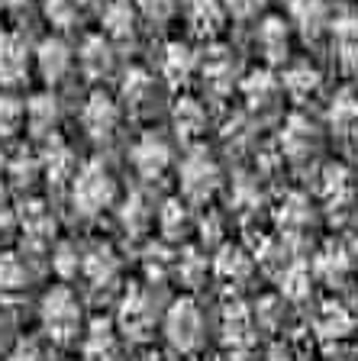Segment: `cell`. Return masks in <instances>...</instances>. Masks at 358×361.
<instances>
[{
  "label": "cell",
  "instance_id": "cell-4",
  "mask_svg": "<svg viewBox=\"0 0 358 361\" xmlns=\"http://www.w3.org/2000/svg\"><path fill=\"white\" fill-rule=\"evenodd\" d=\"M223 184V171H220L217 158L210 155L203 145H191L178 165V188L187 203H207Z\"/></svg>",
  "mask_w": 358,
  "mask_h": 361
},
{
  "label": "cell",
  "instance_id": "cell-3",
  "mask_svg": "<svg viewBox=\"0 0 358 361\" xmlns=\"http://www.w3.org/2000/svg\"><path fill=\"white\" fill-rule=\"evenodd\" d=\"M162 329L168 345L181 355H191L203 345L207 338V319H203V310L194 297H178L172 300V307L165 310V319H162Z\"/></svg>",
  "mask_w": 358,
  "mask_h": 361
},
{
  "label": "cell",
  "instance_id": "cell-23",
  "mask_svg": "<svg viewBox=\"0 0 358 361\" xmlns=\"http://www.w3.org/2000/svg\"><path fill=\"white\" fill-rule=\"evenodd\" d=\"M252 268H255L252 255H249L242 245H232V242H223L217 258H213V274H217L220 281H226V284H242V281H249Z\"/></svg>",
  "mask_w": 358,
  "mask_h": 361
},
{
  "label": "cell",
  "instance_id": "cell-44",
  "mask_svg": "<svg viewBox=\"0 0 358 361\" xmlns=\"http://www.w3.org/2000/svg\"><path fill=\"white\" fill-rule=\"evenodd\" d=\"M297 129H300V133H294V126H291V129H287V133H284V149L291 152V155H294V158H297V155H300V152H304V149H306V145H310V139H314V133H310V129H314V126H310V123H306V120H304V116H300Z\"/></svg>",
  "mask_w": 358,
  "mask_h": 361
},
{
  "label": "cell",
  "instance_id": "cell-27",
  "mask_svg": "<svg viewBox=\"0 0 358 361\" xmlns=\"http://www.w3.org/2000/svg\"><path fill=\"white\" fill-rule=\"evenodd\" d=\"M291 26H297L304 36H316L329 26V0H291Z\"/></svg>",
  "mask_w": 358,
  "mask_h": 361
},
{
  "label": "cell",
  "instance_id": "cell-50",
  "mask_svg": "<svg viewBox=\"0 0 358 361\" xmlns=\"http://www.w3.org/2000/svg\"><path fill=\"white\" fill-rule=\"evenodd\" d=\"M30 0H0V7H13V10H20V7H26Z\"/></svg>",
  "mask_w": 358,
  "mask_h": 361
},
{
  "label": "cell",
  "instance_id": "cell-2",
  "mask_svg": "<svg viewBox=\"0 0 358 361\" xmlns=\"http://www.w3.org/2000/svg\"><path fill=\"white\" fill-rule=\"evenodd\" d=\"M39 323H42L45 336L52 338V342H59V345L75 342V338L84 332L81 300H78L65 284L52 287V290L42 297V303H39Z\"/></svg>",
  "mask_w": 358,
  "mask_h": 361
},
{
  "label": "cell",
  "instance_id": "cell-40",
  "mask_svg": "<svg viewBox=\"0 0 358 361\" xmlns=\"http://www.w3.org/2000/svg\"><path fill=\"white\" fill-rule=\"evenodd\" d=\"M174 274L181 278V284H187V287H197V281L207 274V258L201 255V252H191L187 248L184 252V258H174Z\"/></svg>",
  "mask_w": 358,
  "mask_h": 361
},
{
  "label": "cell",
  "instance_id": "cell-20",
  "mask_svg": "<svg viewBox=\"0 0 358 361\" xmlns=\"http://www.w3.org/2000/svg\"><path fill=\"white\" fill-rule=\"evenodd\" d=\"M352 271V252L345 245L336 242H326V245L316 252L314 258V278L323 281L326 287H339Z\"/></svg>",
  "mask_w": 358,
  "mask_h": 361
},
{
  "label": "cell",
  "instance_id": "cell-48",
  "mask_svg": "<svg viewBox=\"0 0 358 361\" xmlns=\"http://www.w3.org/2000/svg\"><path fill=\"white\" fill-rule=\"evenodd\" d=\"M261 361H297V358H294V355L287 352L284 345H275V348H268V352H265V358H261Z\"/></svg>",
  "mask_w": 358,
  "mask_h": 361
},
{
  "label": "cell",
  "instance_id": "cell-19",
  "mask_svg": "<svg viewBox=\"0 0 358 361\" xmlns=\"http://www.w3.org/2000/svg\"><path fill=\"white\" fill-rule=\"evenodd\" d=\"M172 123H174V133H178L181 142L197 145L203 139V133H207V110L194 97H178L172 110Z\"/></svg>",
  "mask_w": 358,
  "mask_h": 361
},
{
  "label": "cell",
  "instance_id": "cell-33",
  "mask_svg": "<svg viewBox=\"0 0 358 361\" xmlns=\"http://www.w3.org/2000/svg\"><path fill=\"white\" fill-rule=\"evenodd\" d=\"M155 216L149 207V200L139 194V190H133V194L123 200V207H119V223H123V229L133 235H139L145 226H149V219Z\"/></svg>",
  "mask_w": 358,
  "mask_h": 361
},
{
  "label": "cell",
  "instance_id": "cell-55",
  "mask_svg": "<svg viewBox=\"0 0 358 361\" xmlns=\"http://www.w3.org/2000/svg\"><path fill=\"white\" fill-rule=\"evenodd\" d=\"M191 361H194V358H191Z\"/></svg>",
  "mask_w": 358,
  "mask_h": 361
},
{
  "label": "cell",
  "instance_id": "cell-14",
  "mask_svg": "<svg viewBox=\"0 0 358 361\" xmlns=\"http://www.w3.org/2000/svg\"><path fill=\"white\" fill-rule=\"evenodd\" d=\"M71 61H75L71 45H68L61 36H45L42 42L36 45V68L49 84L65 81L68 71H71Z\"/></svg>",
  "mask_w": 358,
  "mask_h": 361
},
{
  "label": "cell",
  "instance_id": "cell-32",
  "mask_svg": "<svg viewBox=\"0 0 358 361\" xmlns=\"http://www.w3.org/2000/svg\"><path fill=\"white\" fill-rule=\"evenodd\" d=\"M187 229H191V213H187V207L181 200H165L162 207H158V233L168 242H178Z\"/></svg>",
  "mask_w": 358,
  "mask_h": 361
},
{
  "label": "cell",
  "instance_id": "cell-49",
  "mask_svg": "<svg viewBox=\"0 0 358 361\" xmlns=\"http://www.w3.org/2000/svg\"><path fill=\"white\" fill-rule=\"evenodd\" d=\"M133 361H165V358L158 352H142V355H136Z\"/></svg>",
  "mask_w": 358,
  "mask_h": 361
},
{
  "label": "cell",
  "instance_id": "cell-34",
  "mask_svg": "<svg viewBox=\"0 0 358 361\" xmlns=\"http://www.w3.org/2000/svg\"><path fill=\"white\" fill-rule=\"evenodd\" d=\"M329 120H333V129H339V133H352V129L358 126V94L355 90H342L339 97H333Z\"/></svg>",
  "mask_w": 358,
  "mask_h": 361
},
{
  "label": "cell",
  "instance_id": "cell-51",
  "mask_svg": "<svg viewBox=\"0 0 358 361\" xmlns=\"http://www.w3.org/2000/svg\"><path fill=\"white\" fill-rule=\"evenodd\" d=\"M4 342H7V326H4V319H0V352H4Z\"/></svg>",
  "mask_w": 358,
  "mask_h": 361
},
{
  "label": "cell",
  "instance_id": "cell-52",
  "mask_svg": "<svg viewBox=\"0 0 358 361\" xmlns=\"http://www.w3.org/2000/svg\"><path fill=\"white\" fill-rule=\"evenodd\" d=\"M0 171H7V155H4V149H0Z\"/></svg>",
  "mask_w": 358,
  "mask_h": 361
},
{
  "label": "cell",
  "instance_id": "cell-6",
  "mask_svg": "<svg viewBox=\"0 0 358 361\" xmlns=\"http://www.w3.org/2000/svg\"><path fill=\"white\" fill-rule=\"evenodd\" d=\"M129 165L136 178L142 180H162L165 171L172 168V145L162 133H142L129 145Z\"/></svg>",
  "mask_w": 358,
  "mask_h": 361
},
{
  "label": "cell",
  "instance_id": "cell-47",
  "mask_svg": "<svg viewBox=\"0 0 358 361\" xmlns=\"http://www.w3.org/2000/svg\"><path fill=\"white\" fill-rule=\"evenodd\" d=\"M13 229H16V213L10 210V207H4V203H0V239H7Z\"/></svg>",
  "mask_w": 358,
  "mask_h": 361
},
{
  "label": "cell",
  "instance_id": "cell-31",
  "mask_svg": "<svg viewBox=\"0 0 358 361\" xmlns=\"http://www.w3.org/2000/svg\"><path fill=\"white\" fill-rule=\"evenodd\" d=\"M30 284V271L23 264L20 255L7 252V255H0V297L4 300H16L23 290Z\"/></svg>",
  "mask_w": 358,
  "mask_h": 361
},
{
  "label": "cell",
  "instance_id": "cell-15",
  "mask_svg": "<svg viewBox=\"0 0 358 361\" xmlns=\"http://www.w3.org/2000/svg\"><path fill=\"white\" fill-rule=\"evenodd\" d=\"M84 361H119V332L110 319H90L81 342Z\"/></svg>",
  "mask_w": 358,
  "mask_h": 361
},
{
  "label": "cell",
  "instance_id": "cell-12",
  "mask_svg": "<svg viewBox=\"0 0 358 361\" xmlns=\"http://www.w3.org/2000/svg\"><path fill=\"white\" fill-rule=\"evenodd\" d=\"M39 168H42V174H45L49 184L61 188V184H71V178H75L78 158H75V152H71V145H68L65 139L49 135V139H45L42 155H39Z\"/></svg>",
  "mask_w": 358,
  "mask_h": 361
},
{
  "label": "cell",
  "instance_id": "cell-36",
  "mask_svg": "<svg viewBox=\"0 0 358 361\" xmlns=\"http://www.w3.org/2000/svg\"><path fill=\"white\" fill-rule=\"evenodd\" d=\"M278 90H281V81H275L271 71H252V75L242 81V94H246V100L252 106L268 104V97L278 94Z\"/></svg>",
  "mask_w": 358,
  "mask_h": 361
},
{
  "label": "cell",
  "instance_id": "cell-22",
  "mask_svg": "<svg viewBox=\"0 0 358 361\" xmlns=\"http://www.w3.org/2000/svg\"><path fill=\"white\" fill-rule=\"evenodd\" d=\"M226 20H229V13H226L223 0H191V7H187V26L201 39L220 36Z\"/></svg>",
  "mask_w": 358,
  "mask_h": 361
},
{
  "label": "cell",
  "instance_id": "cell-53",
  "mask_svg": "<svg viewBox=\"0 0 358 361\" xmlns=\"http://www.w3.org/2000/svg\"><path fill=\"white\" fill-rule=\"evenodd\" d=\"M349 252H352V258H358V239H355V245H352Z\"/></svg>",
  "mask_w": 358,
  "mask_h": 361
},
{
  "label": "cell",
  "instance_id": "cell-41",
  "mask_svg": "<svg viewBox=\"0 0 358 361\" xmlns=\"http://www.w3.org/2000/svg\"><path fill=\"white\" fill-rule=\"evenodd\" d=\"M52 268L59 271V278H65V281L81 274V252H78V245L59 242V245L52 248Z\"/></svg>",
  "mask_w": 358,
  "mask_h": 361
},
{
  "label": "cell",
  "instance_id": "cell-37",
  "mask_svg": "<svg viewBox=\"0 0 358 361\" xmlns=\"http://www.w3.org/2000/svg\"><path fill=\"white\" fill-rule=\"evenodd\" d=\"M42 13L52 26L68 30L81 20V0H42Z\"/></svg>",
  "mask_w": 358,
  "mask_h": 361
},
{
  "label": "cell",
  "instance_id": "cell-8",
  "mask_svg": "<svg viewBox=\"0 0 358 361\" xmlns=\"http://www.w3.org/2000/svg\"><path fill=\"white\" fill-rule=\"evenodd\" d=\"M32 49L20 32H0V84L16 87L30 78Z\"/></svg>",
  "mask_w": 358,
  "mask_h": 361
},
{
  "label": "cell",
  "instance_id": "cell-16",
  "mask_svg": "<svg viewBox=\"0 0 358 361\" xmlns=\"http://www.w3.org/2000/svg\"><path fill=\"white\" fill-rule=\"evenodd\" d=\"M197 65H201V61H197V52L187 42H181V39L165 45L162 59H158V71H162V78L172 84V87H181V84L191 81Z\"/></svg>",
  "mask_w": 358,
  "mask_h": 361
},
{
  "label": "cell",
  "instance_id": "cell-38",
  "mask_svg": "<svg viewBox=\"0 0 358 361\" xmlns=\"http://www.w3.org/2000/svg\"><path fill=\"white\" fill-rule=\"evenodd\" d=\"M7 174H10V180H13L16 188H30L32 180L42 174V168H39V155H30V152L13 155L7 161Z\"/></svg>",
  "mask_w": 358,
  "mask_h": 361
},
{
  "label": "cell",
  "instance_id": "cell-46",
  "mask_svg": "<svg viewBox=\"0 0 358 361\" xmlns=\"http://www.w3.org/2000/svg\"><path fill=\"white\" fill-rule=\"evenodd\" d=\"M7 361H45V355H42V348H39L36 342H20V345L10 352Z\"/></svg>",
  "mask_w": 358,
  "mask_h": 361
},
{
  "label": "cell",
  "instance_id": "cell-5",
  "mask_svg": "<svg viewBox=\"0 0 358 361\" xmlns=\"http://www.w3.org/2000/svg\"><path fill=\"white\" fill-rule=\"evenodd\" d=\"M158 323L155 300L145 287H129L117 307V332L129 342H149Z\"/></svg>",
  "mask_w": 358,
  "mask_h": 361
},
{
  "label": "cell",
  "instance_id": "cell-45",
  "mask_svg": "<svg viewBox=\"0 0 358 361\" xmlns=\"http://www.w3.org/2000/svg\"><path fill=\"white\" fill-rule=\"evenodd\" d=\"M223 7L232 20H255L265 10V0H223Z\"/></svg>",
  "mask_w": 358,
  "mask_h": 361
},
{
  "label": "cell",
  "instance_id": "cell-29",
  "mask_svg": "<svg viewBox=\"0 0 358 361\" xmlns=\"http://www.w3.org/2000/svg\"><path fill=\"white\" fill-rule=\"evenodd\" d=\"M320 194L323 200H326V207H333V210H339V207H345V203L352 200V194H355V184H352V174L345 165H329L326 171L320 174Z\"/></svg>",
  "mask_w": 358,
  "mask_h": 361
},
{
  "label": "cell",
  "instance_id": "cell-28",
  "mask_svg": "<svg viewBox=\"0 0 358 361\" xmlns=\"http://www.w3.org/2000/svg\"><path fill=\"white\" fill-rule=\"evenodd\" d=\"M26 126H30L32 135H39V139L55 135V126H59V100H55L52 94H36V97L26 104Z\"/></svg>",
  "mask_w": 358,
  "mask_h": 361
},
{
  "label": "cell",
  "instance_id": "cell-1",
  "mask_svg": "<svg viewBox=\"0 0 358 361\" xmlns=\"http://www.w3.org/2000/svg\"><path fill=\"white\" fill-rule=\"evenodd\" d=\"M113 200H117V180H113L110 168L100 158L78 165L75 178H71V203H75L78 216H100L107 207H113Z\"/></svg>",
  "mask_w": 358,
  "mask_h": 361
},
{
  "label": "cell",
  "instance_id": "cell-54",
  "mask_svg": "<svg viewBox=\"0 0 358 361\" xmlns=\"http://www.w3.org/2000/svg\"><path fill=\"white\" fill-rule=\"evenodd\" d=\"M355 326H358V316H355Z\"/></svg>",
  "mask_w": 358,
  "mask_h": 361
},
{
  "label": "cell",
  "instance_id": "cell-30",
  "mask_svg": "<svg viewBox=\"0 0 358 361\" xmlns=\"http://www.w3.org/2000/svg\"><path fill=\"white\" fill-rule=\"evenodd\" d=\"M155 94V75L145 68H129L119 81V97L126 106H145Z\"/></svg>",
  "mask_w": 358,
  "mask_h": 361
},
{
  "label": "cell",
  "instance_id": "cell-11",
  "mask_svg": "<svg viewBox=\"0 0 358 361\" xmlns=\"http://www.w3.org/2000/svg\"><path fill=\"white\" fill-rule=\"evenodd\" d=\"M16 226H20V233H23V242L30 248H36V252L39 248H49L55 239V216L42 200L26 203L23 213L16 216Z\"/></svg>",
  "mask_w": 358,
  "mask_h": 361
},
{
  "label": "cell",
  "instance_id": "cell-7",
  "mask_svg": "<svg viewBox=\"0 0 358 361\" xmlns=\"http://www.w3.org/2000/svg\"><path fill=\"white\" fill-rule=\"evenodd\" d=\"M119 120H123V113H119L117 100H113L110 94H104V90H90L81 106V126H84V133H88V139H94V142H110L119 129Z\"/></svg>",
  "mask_w": 358,
  "mask_h": 361
},
{
  "label": "cell",
  "instance_id": "cell-17",
  "mask_svg": "<svg viewBox=\"0 0 358 361\" xmlns=\"http://www.w3.org/2000/svg\"><path fill=\"white\" fill-rule=\"evenodd\" d=\"M136 26H139V10L133 7V0H107V7L100 10V32L110 42L133 39Z\"/></svg>",
  "mask_w": 358,
  "mask_h": 361
},
{
  "label": "cell",
  "instance_id": "cell-35",
  "mask_svg": "<svg viewBox=\"0 0 358 361\" xmlns=\"http://www.w3.org/2000/svg\"><path fill=\"white\" fill-rule=\"evenodd\" d=\"M310 284H314V274H310L306 264L294 262L281 271V293L287 300H304L306 293H310Z\"/></svg>",
  "mask_w": 358,
  "mask_h": 361
},
{
  "label": "cell",
  "instance_id": "cell-43",
  "mask_svg": "<svg viewBox=\"0 0 358 361\" xmlns=\"http://www.w3.org/2000/svg\"><path fill=\"white\" fill-rule=\"evenodd\" d=\"M133 7L139 10V16L152 23H165L174 16V7H178V0H133Z\"/></svg>",
  "mask_w": 358,
  "mask_h": 361
},
{
  "label": "cell",
  "instance_id": "cell-39",
  "mask_svg": "<svg viewBox=\"0 0 358 361\" xmlns=\"http://www.w3.org/2000/svg\"><path fill=\"white\" fill-rule=\"evenodd\" d=\"M26 123V106L13 94H0V135H13Z\"/></svg>",
  "mask_w": 358,
  "mask_h": 361
},
{
  "label": "cell",
  "instance_id": "cell-26",
  "mask_svg": "<svg viewBox=\"0 0 358 361\" xmlns=\"http://www.w3.org/2000/svg\"><path fill=\"white\" fill-rule=\"evenodd\" d=\"M320 84H323V78L310 61H294L281 78V90L291 100H297V104H304V100L314 97L316 90H320Z\"/></svg>",
  "mask_w": 358,
  "mask_h": 361
},
{
  "label": "cell",
  "instance_id": "cell-9",
  "mask_svg": "<svg viewBox=\"0 0 358 361\" xmlns=\"http://www.w3.org/2000/svg\"><path fill=\"white\" fill-rule=\"evenodd\" d=\"M255 49L268 65H281L291 55V23L284 16H265L255 30Z\"/></svg>",
  "mask_w": 358,
  "mask_h": 361
},
{
  "label": "cell",
  "instance_id": "cell-10",
  "mask_svg": "<svg viewBox=\"0 0 358 361\" xmlns=\"http://www.w3.org/2000/svg\"><path fill=\"white\" fill-rule=\"evenodd\" d=\"M78 65H81L84 78L88 81H104L113 75V65H117V55H113V42L104 32H90L84 36L81 49H78Z\"/></svg>",
  "mask_w": 358,
  "mask_h": 361
},
{
  "label": "cell",
  "instance_id": "cell-13",
  "mask_svg": "<svg viewBox=\"0 0 358 361\" xmlns=\"http://www.w3.org/2000/svg\"><path fill=\"white\" fill-rule=\"evenodd\" d=\"M81 278L90 290H110L119 278V258L110 245H94L81 255Z\"/></svg>",
  "mask_w": 358,
  "mask_h": 361
},
{
  "label": "cell",
  "instance_id": "cell-21",
  "mask_svg": "<svg viewBox=\"0 0 358 361\" xmlns=\"http://www.w3.org/2000/svg\"><path fill=\"white\" fill-rule=\"evenodd\" d=\"M329 32H333V49L342 68H358V13L355 10H342L336 20H329Z\"/></svg>",
  "mask_w": 358,
  "mask_h": 361
},
{
  "label": "cell",
  "instance_id": "cell-42",
  "mask_svg": "<svg viewBox=\"0 0 358 361\" xmlns=\"http://www.w3.org/2000/svg\"><path fill=\"white\" fill-rule=\"evenodd\" d=\"M174 271V252H168L165 245H152L145 252V274L152 281H165Z\"/></svg>",
  "mask_w": 358,
  "mask_h": 361
},
{
  "label": "cell",
  "instance_id": "cell-24",
  "mask_svg": "<svg viewBox=\"0 0 358 361\" xmlns=\"http://www.w3.org/2000/svg\"><path fill=\"white\" fill-rule=\"evenodd\" d=\"M223 342L232 352H249L255 345V319L246 307H226L223 313Z\"/></svg>",
  "mask_w": 358,
  "mask_h": 361
},
{
  "label": "cell",
  "instance_id": "cell-25",
  "mask_svg": "<svg viewBox=\"0 0 358 361\" xmlns=\"http://www.w3.org/2000/svg\"><path fill=\"white\" fill-rule=\"evenodd\" d=\"M197 68L203 71V84H207L210 90H217V94H226V90H232V84H236V59H232V52H226V49H210L207 59Z\"/></svg>",
  "mask_w": 358,
  "mask_h": 361
},
{
  "label": "cell",
  "instance_id": "cell-18",
  "mask_svg": "<svg viewBox=\"0 0 358 361\" xmlns=\"http://www.w3.org/2000/svg\"><path fill=\"white\" fill-rule=\"evenodd\" d=\"M355 329V316L342 307L339 300H323L314 316V332L323 342H342Z\"/></svg>",
  "mask_w": 358,
  "mask_h": 361
}]
</instances>
